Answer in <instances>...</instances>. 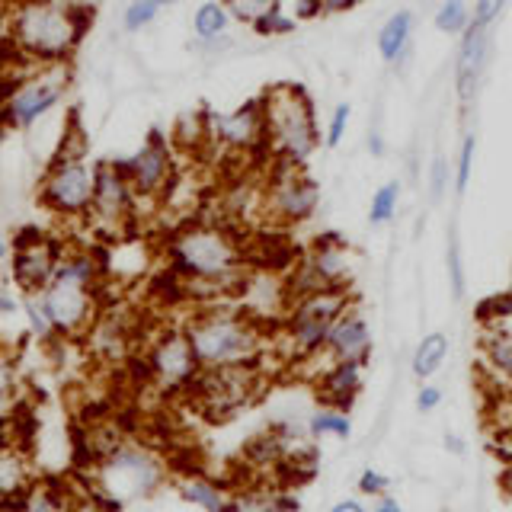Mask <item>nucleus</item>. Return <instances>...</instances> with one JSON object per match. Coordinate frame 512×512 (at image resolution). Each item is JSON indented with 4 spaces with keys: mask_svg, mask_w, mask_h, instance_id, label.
<instances>
[{
    "mask_svg": "<svg viewBox=\"0 0 512 512\" xmlns=\"http://www.w3.org/2000/svg\"><path fill=\"white\" fill-rule=\"evenodd\" d=\"M388 487H391V480L384 477L381 471H375V468H365L362 477H359V490L365 496H381V493H388Z\"/></svg>",
    "mask_w": 512,
    "mask_h": 512,
    "instance_id": "nucleus-45",
    "label": "nucleus"
},
{
    "mask_svg": "<svg viewBox=\"0 0 512 512\" xmlns=\"http://www.w3.org/2000/svg\"><path fill=\"white\" fill-rule=\"evenodd\" d=\"M349 304H352L349 288H320V292L295 298L276 327L288 356L298 362H311L324 356L333 320L340 317Z\"/></svg>",
    "mask_w": 512,
    "mask_h": 512,
    "instance_id": "nucleus-6",
    "label": "nucleus"
},
{
    "mask_svg": "<svg viewBox=\"0 0 512 512\" xmlns=\"http://www.w3.org/2000/svg\"><path fill=\"white\" fill-rule=\"evenodd\" d=\"M480 359H484L487 372L503 381L506 388H512V324L503 317L484 320L480 330Z\"/></svg>",
    "mask_w": 512,
    "mask_h": 512,
    "instance_id": "nucleus-22",
    "label": "nucleus"
},
{
    "mask_svg": "<svg viewBox=\"0 0 512 512\" xmlns=\"http://www.w3.org/2000/svg\"><path fill=\"white\" fill-rule=\"evenodd\" d=\"M349 119H352V106L349 103H336L330 119H327V128H324V148H340L346 132H349Z\"/></svg>",
    "mask_w": 512,
    "mask_h": 512,
    "instance_id": "nucleus-39",
    "label": "nucleus"
},
{
    "mask_svg": "<svg viewBox=\"0 0 512 512\" xmlns=\"http://www.w3.org/2000/svg\"><path fill=\"white\" fill-rule=\"evenodd\" d=\"M509 0H474V23L480 26H493L496 20H500V13L506 10Z\"/></svg>",
    "mask_w": 512,
    "mask_h": 512,
    "instance_id": "nucleus-44",
    "label": "nucleus"
},
{
    "mask_svg": "<svg viewBox=\"0 0 512 512\" xmlns=\"http://www.w3.org/2000/svg\"><path fill=\"white\" fill-rule=\"evenodd\" d=\"M64 244L42 228H23L10 244V282L23 295H39L52 282Z\"/></svg>",
    "mask_w": 512,
    "mask_h": 512,
    "instance_id": "nucleus-17",
    "label": "nucleus"
},
{
    "mask_svg": "<svg viewBox=\"0 0 512 512\" xmlns=\"http://www.w3.org/2000/svg\"><path fill=\"white\" fill-rule=\"evenodd\" d=\"M176 4V0H132V4L125 7L122 13V26L125 32H141L148 29L160 13L170 10Z\"/></svg>",
    "mask_w": 512,
    "mask_h": 512,
    "instance_id": "nucleus-35",
    "label": "nucleus"
},
{
    "mask_svg": "<svg viewBox=\"0 0 512 512\" xmlns=\"http://www.w3.org/2000/svg\"><path fill=\"white\" fill-rule=\"evenodd\" d=\"M208 144L212 154H221L240 164H263L266 167V125H263V103L260 96L240 103L228 112L205 109Z\"/></svg>",
    "mask_w": 512,
    "mask_h": 512,
    "instance_id": "nucleus-13",
    "label": "nucleus"
},
{
    "mask_svg": "<svg viewBox=\"0 0 512 512\" xmlns=\"http://www.w3.org/2000/svg\"><path fill=\"white\" fill-rule=\"evenodd\" d=\"M445 266H448V285H452V298L461 301L468 292V279H464V256H461V240L458 228H448V250H445Z\"/></svg>",
    "mask_w": 512,
    "mask_h": 512,
    "instance_id": "nucleus-36",
    "label": "nucleus"
},
{
    "mask_svg": "<svg viewBox=\"0 0 512 512\" xmlns=\"http://www.w3.org/2000/svg\"><path fill=\"white\" fill-rule=\"evenodd\" d=\"M432 23H436V29L445 32V36H461V32L474 23V10L468 7V0H442Z\"/></svg>",
    "mask_w": 512,
    "mask_h": 512,
    "instance_id": "nucleus-33",
    "label": "nucleus"
},
{
    "mask_svg": "<svg viewBox=\"0 0 512 512\" xmlns=\"http://www.w3.org/2000/svg\"><path fill=\"white\" fill-rule=\"evenodd\" d=\"M164 461L154 455L151 448H144L141 442L122 439L112 452L96 464V477H100V490L109 496L112 503H128L151 496L160 484H164Z\"/></svg>",
    "mask_w": 512,
    "mask_h": 512,
    "instance_id": "nucleus-9",
    "label": "nucleus"
},
{
    "mask_svg": "<svg viewBox=\"0 0 512 512\" xmlns=\"http://www.w3.org/2000/svg\"><path fill=\"white\" fill-rule=\"evenodd\" d=\"M445 448H448V452H455V455H464V442L458 436H445Z\"/></svg>",
    "mask_w": 512,
    "mask_h": 512,
    "instance_id": "nucleus-52",
    "label": "nucleus"
},
{
    "mask_svg": "<svg viewBox=\"0 0 512 512\" xmlns=\"http://www.w3.org/2000/svg\"><path fill=\"white\" fill-rule=\"evenodd\" d=\"M93 202V164L87 160V135L71 116L55 157L48 160L39 183V205L48 215L64 221H80L90 215Z\"/></svg>",
    "mask_w": 512,
    "mask_h": 512,
    "instance_id": "nucleus-5",
    "label": "nucleus"
},
{
    "mask_svg": "<svg viewBox=\"0 0 512 512\" xmlns=\"http://www.w3.org/2000/svg\"><path fill=\"white\" fill-rule=\"evenodd\" d=\"M352 272H356L352 247L340 234H320L285 269L288 295L295 301L301 295L320 292V288H349Z\"/></svg>",
    "mask_w": 512,
    "mask_h": 512,
    "instance_id": "nucleus-10",
    "label": "nucleus"
},
{
    "mask_svg": "<svg viewBox=\"0 0 512 512\" xmlns=\"http://www.w3.org/2000/svg\"><path fill=\"white\" fill-rule=\"evenodd\" d=\"M308 432L314 439L320 436H333V439H349L352 436V420L346 416V410L336 407H320L311 420H308Z\"/></svg>",
    "mask_w": 512,
    "mask_h": 512,
    "instance_id": "nucleus-31",
    "label": "nucleus"
},
{
    "mask_svg": "<svg viewBox=\"0 0 512 512\" xmlns=\"http://www.w3.org/2000/svg\"><path fill=\"white\" fill-rule=\"evenodd\" d=\"M362 0H324V13L327 16H333V13H346V10H352V7H359Z\"/></svg>",
    "mask_w": 512,
    "mask_h": 512,
    "instance_id": "nucleus-49",
    "label": "nucleus"
},
{
    "mask_svg": "<svg viewBox=\"0 0 512 512\" xmlns=\"http://www.w3.org/2000/svg\"><path fill=\"white\" fill-rule=\"evenodd\" d=\"M167 269L183 282L186 298L202 304L234 298L250 263L247 237L224 218H189L164 237Z\"/></svg>",
    "mask_w": 512,
    "mask_h": 512,
    "instance_id": "nucleus-1",
    "label": "nucleus"
},
{
    "mask_svg": "<svg viewBox=\"0 0 512 512\" xmlns=\"http://www.w3.org/2000/svg\"><path fill=\"white\" fill-rule=\"evenodd\" d=\"M330 512H365V506L359 500H340Z\"/></svg>",
    "mask_w": 512,
    "mask_h": 512,
    "instance_id": "nucleus-51",
    "label": "nucleus"
},
{
    "mask_svg": "<svg viewBox=\"0 0 512 512\" xmlns=\"http://www.w3.org/2000/svg\"><path fill=\"white\" fill-rule=\"evenodd\" d=\"M71 90V64H39L0 96V128L23 132L45 119Z\"/></svg>",
    "mask_w": 512,
    "mask_h": 512,
    "instance_id": "nucleus-7",
    "label": "nucleus"
},
{
    "mask_svg": "<svg viewBox=\"0 0 512 512\" xmlns=\"http://www.w3.org/2000/svg\"><path fill=\"white\" fill-rule=\"evenodd\" d=\"M362 372L365 362H330L317 378V394L324 400V407L349 410L356 404L362 391Z\"/></svg>",
    "mask_w": 512,
    "mask_h": 512,
    "instance_id": "nucleus-21",
    "label": "nucleus"
},
{
    "mask_svg": "<svg viewBox=\"0 0 512 512\" xmlns=\"http://www.w3.org/2000/svg\"><path fill=\"white\" fill-rule=\"evenodd\" d=\"M260 391H263V362H250V365L202 368V375L196 378L186 397L208 420H228L237 410L253 404Z\"/></svg>",
    "mask_w": 512,
    "mask_h": 512,
    "instance_id": "nucleus-11",
    "label": "nucleus"
},
{
    "mask_svg": "<svg viewBox=\"0 0 512 512\" xmlns=\"http://www.w3.org/2000/svg\"><path fill=\"white\" fill-rule=\"evenodd\" d=\"M100 292L103 288L55 272L52 282L39 292V301L58 340H77V336H84L90 330L96 314L103 311Z\"/></svg>",
    "mask_w": 512,
    "mask_h": 512,
    "instance_id": "nucleus-15",
    "label": "nucleus"
},
{
    "mask_svg": "<svg viewBox=\"0 0 512 512\" xmlns=\"http://www.w3.org/2000/svg\"><path fill=\"white\" fill-rule=\"evenodd\" d=\"M180 496L186 503L199 506L202 512H231V496L218 480L202 477V474H189L180 480Z\"/></svg>",
    "mask_w": 512,
    "mask_h": 512,
    "instance_id": "nucleus-25",
    "label": "nucleus"
},
{
    "mask_svg": "<svg viewBox=\"0 0 512 512\" xmlns=\"http://www.w3.org/2000/svg\"><path fill=\"white\" fill-rule=\"evenodd\" d=\"M298 29L295 20H288V16L279 10V7H272L263 20H256L253 23V32L256 36H263V39H279V36H292V32Z\"/></svg>",
    "mask_w": 512,
    "mask_h": 512,
    "instance_id": "nucleus-40",
    "label": "nucleus"
},
{
    "mask_svg": "<svg viewBox=\"0 0 512 512\" xmlns=\"http://www.w3.org/2000/svg\"><path fill=\"white\" fill-rule=\"evenodd\" d=\"M368 154H372V157L388 154V144H384V135H381L378 122H372V132H368Z\"/></svg>",
    "mask_w": 512,
    "mask_h": 512,
    "instance_id": "nucleus-47",
    "label": "nucleus"
},
{
    "mask_svg": "<svg viewBox=\"0 0 512 512\" xmlns=\"http://www.w3.org/2000/svg\"><path fill=\"white\" fill-rule=\"evenodd\" d=\"M400 196H404V183H400V180L381 183V186L375 189L372 202H368V224H375V228H381V224L394 221L397 208H400Z\"/></svg>",
    "mask_w": 512,
    "mask_h": 512,
    "instance_id": "nucleus-30",
    "label": "nucleus"
},
{
    "mask_svg": "<svg viewBox=\"0 0 512 512\" xmlns=\"http://www.w3.org/2000/svg\"><path fill=\"white\" fill-rule=\"evenodd\" d=\"M128 183H132L138 202H160L173 189L180 167H176V148L164 132H154L144 138L141 148L132 157L119 160Z\"/></svg>",
    "mask_w": 512,
    "mask_h": 512,
    "instance_id": "nucleus-16",
    "label": "nucleus"
},
{
    "mask_svg": "<svg viewBox=\"0 0 512 512\" xmlns=\"http://www.w3.org/2000/svg\"><path fill=\"white\" fill-rule=\"evenodd\" d=\"M138 208L141 202L119 160H100V164H93V202L87 221L96 231L109 234L112 240L132 234Z\"/></svg>",
    "mask_w": 512,
    "mask_h": 512,
    "instance_id": "nucleus-14",
    "label": "nucleus"
},
{
    "mask_svg": "<svg viewBox=\"0 0 512 512\" xmlns=\"http://www.w3.org/2000/svg\"><path fill=\"white\" fill-rule=\"evenodd\" d=\"M448 189H452V157L439 151L426 167V199H429V205H442Z\"/></svg>",
    "mask_w": 512,
    "mask_h": 512,
    "instance_id": "nucleus-34",
    "label": "nucleus"
},
{
    "mask_svg": "<svg viewBox=\"0 0 512 512\" xmlns=\"http://www.w3.org/2000/svg\"><path fill=\"white\" fill-rule=\"evenodd\" d=\"M445 359H448V336L442 330H432V333L423 336L420 346L413 349L410 368H413V375L420 381H429L445 365Z\"/></svg>",
    "mask_w": 512,
    "mask_h": 512,
    "instance_id": "nucleus-27",
    "label": "nucleus"
},
{
    "mask_svg": "<svg viewBox=\"0 0 512 512\" xmlns=\"http://www.w3.org/2000/svg\"><path fill=\"white\" fill-rule=\"evenodd\" d=\"M266 125V164L308 167L324 144L317 106L301 84H272L260 93Z\"/></svg>",
    "mask_w": 512,
    "mask_h": 512,
    "instance_id": "nucleus-4",
    "label": "nucleus"
},
{
    "mask_svg": "<svg viewBox=\"0 0 512 512\" xmlns=\"http://www.w3.org/2000/svg\"><path fill=\"white\" fill-rule=\"evenodd\" d=\"M320 183L304 167L266 164L263 173V221L272 228H301L320 208Z\"/></svg>",
    "mask_w": 512,
    "mask_h": 512,
    "instance_id": "nucleus-8",
    "label": "nucleus"
},
{
    "mask_svg": "<svg viewBox=\"0 0 512 512\" xmlns=\"http://www.w3.org/2000/svg\"><path fill=\"white\" fill-rule=\"evenodd\" d=\"M413 29H416V16L413 10H397L394 16H388V23L378 29V55L384 64H397L404 68L410 52H413Z\"/></svg>",
    "mask_w": 512,
    "mask_h": 512,
    "instance_id": "nucleus-24",
    "label": "nucleus"
},
{
    "mask_svg": "<svg viewBox=\"0 0 512 512\" xmlns=\"http://www.w3.org/2000/svg\"><path fill=\"white\" fill-rule=\"evenodd\" d=\"M20 394V368L7 349H0V410L10 407Z\"/></svg>",
    "mask_w": 512,
    "mask_h": 512,
    "instance_id": "nucleus-38",
    "label": "nucleus"
},
{
    "mask_svg": "<svg viewBox=\"0 0 512 512\" xmlns=\"http://www.w3.org/2000/svg\"><path fill=\"white\" fill-rule=\"evenodd\" d=\"M324 356L330 362H368L372 356V327H368V317L349 304V308L333 320Z\"/></svg>",
    "mask_w": 512,
    "mask_h": 512,
    "instance_id": "nucleus-19",
    "label": "nucleus"
},
{
    "mask_svg": "<svg viewBox=\"0 0 512 512\" xmlns=\"http://www.w3.org/2000/svg\"><path fill=\"white\" fill-rule=\"evenodd\" d=\"M186 333L202 368L263 362L269 327L250 317L237 301H208L186 317Z\"/></svg>",
    "mask_w": 512,
    "mask_h": 512,
    "instance_id": "nucleus-3",
    "label": "nucleus"
},
{
    "mask_svg": "<svg viewBox=\"0 0 512 512\" xmlns=\"http://www.w3.org/2000/svg\"><path fill=\"white\" fill-rule=\"evenodd\" d=\"M74 490L61 480H36L23 496V512H68Z\"/></svg>",
    "mask_w": 512,
    "mask_h": 512,
    "instance_id": "nucleus-28",
    "label": "nucleus"
},
{
    "mask_svg": "<svg viewBox=\"0 0 512 512\" xmlns=\"http://www.w3.org/2000/svg\"><path fill=\"white\" fill-rule=\"evenodd\" d=\"M375 512H404V509H400V503L394 500V496H384L381 493V500L375 503Z\"/></svg>",
    "mask_w": 512,
    "mask_h": 512,
    "instance_id": "nucleus-50",
    "label": "nucleus"
},
{
    "mask_svg": "<svg viewBox=\"0 0 512 512\" xmlns=\"http://www.w3.org/2000/svg\"><path fill=\"white\" fill-rule=\"evenodd\" d=\"M0 512H23V500H0Z\"/></svg>",
    "mask_w": 512,
    "mask_h": 512,
    "instance_id": "nucleus-53",
    "label": "nucleus"
},
{
    "mask_svg": "<svg viewBox=\"0 0 512 512\" xmlns=\"http://www.w3.org/2000/svg\"><path fill=\"white\" fill-rule=\"evenodd\" d=\"M474 160H477V135L468 132L458 144V154L452 160V189L455 196H464L471 186V176H474Z\"/></svg>",
    "mask_w": 512,
    "mask_h": 512,
    "instance_id": "nucleus-32",
    "label": "nucleus"
},
{
    "mask_svg": "<svg viewBox=\"0 0 512 512\" xmlns=\"http://www.w3.org/2000/svg\"><path fill=\"white\" fill-rule=\"evenodd\" d=\"M119 509V503H112L109 496H103L100 490H87V493H74L68 512H112Z\"/></svg>",
    "mask_w": 512,
    "mask_h": 512,
    "instance_id": "nucleus-43",
    "label": "nucleus"
},
{
    "mask_svg": "<svg viewBox=\"0 0 512 512\" xmlns=\"http://www.w3.org/2000/svg\"><path fill=\"white\" fill-rule=\"evenodd\" d=\"M298 509L295 500L269 490H244L231 496V512H292Z\"/></svg>",
    "mask_w": 512,
    "mask_h": 512,
    "instance_id": "nucleus-29",
    "label": "nucleus"
},
{
    "mask_svg": "<svg viewBox=\"0 0 512 512\" xmlns=\"http://www.w3.org/2000/svg\"><path fill=\"white\" fill-rule=\"evenodd\" d=\"M224 7H228V13H231V20L237 23V26H250L253 29V23L256 20H263V16L276 7V0H221Z\"/></svg>",
    "mask_w": 512,
    "mask_h": 512,
    "instance_id": "nucleus-37",
    "label": "nucleus"
},
{
    "mask_svg": "<svg viewBox=\"0 0 512 512\" xmlns=\"http://www.w3.org/2000/svg\"><path fill=\"white\" fill-rule=\"evenodd\" d=\"M23 314H26V324H29L32 336H39V340H55L52 324H48V314L42 308L39 295H23Z\"/></svg>",
    "mask_w": 512,
    "mask_h": 512,
    "instance_id": "nucleus-41",
    "label": "nucleus"
},
{
    "mask_svg": "<svg viewBox=\"0 0 512 512\" xmlns=\"http://www.w3.org/2000/svg\"><path fill=\"white\" fill-rule=\"evenodd\" d=\"M276 7L288 16V20H295L298 26L327 16L324 13V0H276Z\"/></svg>",
    "mask_w": 512,
    "mask_h": 512,
    "instance_id": "nucleus-42",
    "label": "nucleus"
},
{
    "mask_svg": "<svg viewBox=\"0 0 512 512\" xmlns=\"http://www.w3.org/2000/svg\"><path fill=\"white\" fill-rule=\"evenodd\" d=\"M20 308H23V301H16L10 288H7V285H0V317H4V314L10 317V314H16Z\"/></svg>",
    "mask_w": 512,
    "mask_h": 512,
    "instance_id": "nucleus-48",
    "label": "nucleus"
},
{
    "mask_svg": "<svg viewBox=\"0 0 512 512\" xmlns=\"http://www.w3.org/2000/svg\"><path fill=\"white\" fill-rule=\"evenodd\" d=\"M231 26H234V20L221 0H205V4H199L196 13H192V32H196V39L205 45L228 42Z\"/></svg>",
    "mask_w": 512,
    "mask_h": 512,
    "instance_id": "nucleus-26",
    "label": "nucleus"
},
{
    "mask_svg": "<svg viewBox=\"0 0 512 512\" xmlns=\"http://www.w3.org/2000/svg\"><path fill=\"white\" fill-rule=\"evenodd\" d=\"M36 484L29 452L13 439H0V500H23Z\"/></svg>",
    "mask_w": 512,
    "mask_h": 512,
    "instance_id": "nucleus-23",
    "label": "nucleus"
},
{
    "mask_svg": "<svg viewBox=\"0 0 512 512\" xmlns=\"http://www.w3.org/2000/svg\"><path fill=\"white\" fill-rule=\"evenodd\" d=\"M458 52H455V100L461 116L468 119L471 109L477 106L480 84H484L487 64H490V26L471 23L458 36Z\"/></svg>",
    "mask_w": 512,
    "mask_h": 512,
    "instance_id": "nucleus-18",
    "label": "nucleus"
},
{
    "mask_svg": "<svg viewBox=\"0 0 512 512\" xmlns=\"http://www.w3.org/2000/svg\"><path fill=\"white\" fill-rule=\"evenodd\" d=\"M90 29V7L80 0H7V52L23 64H71Z\"/></svg>",
    "mask_w": 512,
    "mask_h": 512,
    "instance_id": "nucleus-2",
    "label": "nucleus"
},
{
    "mask_svg": "<svg viewBox=\"0 0 512 512\" xmlns=\"http://www.w3.org/2000/svg\"><path fill=\"white\" fill-rule=\"evenodd\" d=\"M442 397H445L442 388H436V384H423L420 394H416V410H423V413L436 410L442 404Z\"/></svg>",
    "mask_w": 512,
    "mask_h": 512,
    "instance_id": "nucleus-46",
    "label": "nucleus"
},
{
    "mask_svg": "<svg viewBox=\"0 0 512 512\" xmlns=\"http://www.w3.org/2000/svg\"><path fill=\"white\" fill-rule=\"evenodd\" d=\"M144 372L148 384L160 394H189V388L202 375V362L192 349V340L183 324L160 327L148 343H144Z\"/></svg>",
    "mask_w": 512,
    "mask_h": 512,
    "instance_id": "nucleus-12",
    "label": "nucleus"
},
{
    "mask_svg": "<svg viewBox=\"0 0 512 512\" xmlns=\"http://www.w3.org/2000/svg\"><path fill=\"white\" fill-rule=\"evenodd\" d=\"M506 484H509V490H512V468H509V474H506Z\"/></svg>",
    "mask_w": 512,
    "mask_h": 512,
    "instance_id": "nucleus-54",
    "label": "nucleus"
},
{
    "mask_svg": "<svg viewBox=\"0 0 512 512\" xmlns=\"http://www.w3.org/2000/svg\"><path fill=\"white\" fill-rule=\"evenodd\" d=\"M87 346L100 362H128L135 346V324L122 311H100L90 324Z\"/></svg>",
    "mask_w": 512,
    "mask_h": 512,
    "instance_id": "nucleus-20",
    "label": "nucleus"
}]
</instances>
